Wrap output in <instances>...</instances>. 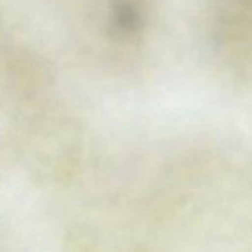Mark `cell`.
<instances>
[{"mask_svg": "<svg viewBox=\"0 0 252 252\" xmlns=\"http://www.w3.org/2000/svg\"><path fill=\"white\" fill-rule=\"evenodd\" d=\"M113 21L116 29L129 33L135 31L139 25V12L132 2L127 0H118L113 6Z\"/></svg>", "mask_w": 252, "mask_h": 252, "instance_id": "obj_1", "label": "cell"}]
</instances>
